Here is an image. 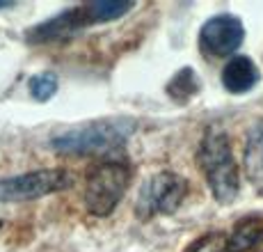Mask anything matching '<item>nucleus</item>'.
Masks as SVG:
<instances>
[{"label":"nucleus","mask_w":263,"mask_h":252,"mask_svg":"<svg viewBox=\"0 0 263 252\" xmlns=\"http://www.w3.org/2000/svg\"><path fill=\"white\" fill-rule=\"evenodd\" d=\"M245 39L242 21L234 14H217L209 19L199 30V44L211 58L234 55Z\"/></svg>","instance_id":"nucleus-7"},{"label":"nucleus","mask_w":263,"mask_h":252,"mask_svg":"<svg viewBox=\"0 0 263 252\" xmlns=\"http://www.w3.org/2000/svg\"><path fill=\"white\" fill-rule=\"evenodd\" d=\"M199 89V76H197L195 71H192L190 67L181 69L179 74L172 78V83L167 85V92L170 97H174L176 101H185L190 99L192 94Z\"/></svg>","instance_id":"nucleus-11"},{"label":"nucleus","mask_w":263,"mask_h":252,"mask_svg":"<svg viewBox=\"0 0 263 252\" xmlns=\"http://www.w3.org/2000/svg\"><path fill=\"white\" fill-rule=\"evenodd\" d=\"M197 160H199V168L204 170L211 193L220 204H229L238 197V165H236L234 154H231L229 140L220 129H209L204 133Z\"/></svg>","instance_id":"nucleus-3"},{"label":"nucleus","mask_w":263,"mask_h":252,"mask_svg":"<svg viewBox=\"0 0 263 252\" xmlns=\"http://www.w3.org/2000/svg\"><path fill=\"white\" fill-rule=\"evenodd\" d=\"M58 92V76L50 71H42L30 78V94L37 101H48Z\"/></svg>","instance_id":"nucleus-12"},{"label":"nucleus","mask_w":263,"mask_h":252,"mask_svg":"<svg viewBox=\"0 0 263 252\" xmlns=\"http://www.w3.org/2000/svg\"><path fill=\"white\" fill-rule=\"evenodd\" d=\"M259 69L245 55H234L222 69V85L231 94H245L259 83Z\"/></svg>","instance_id":"nucleus-8"},{"label":"nucleus","mask_w":263,"mask_h":252,"mask_svg":"<svg viewBox=\"0 0 263 252\" xmlns=\"http://www.w3.org/2000/svg\"><path fill=\"white\" fill-rule=\"evenodd\" d=\"M188 252H229V239L222 234H206L195 241Z\"/></svg>","instance_id":"nucleus-13"},{"label":"nucleus","mask_w":263,"mask_h":252,"mask_svg":"<svg viewBox=\"0 0 263 252\" xmlns=\"http://www.w3.org/2000/svg\"><path fill=\"white\" fill-rule=\"evenodd\" d=\"M261 229L259 220H242L240 225H236L234 234L229 239V252H252L254 239Z\"/></svg>","instance_id":"nucleus-10"},{"label":"nucleus","mask_w":263,"mask_h":252,"mask_svg":"<svg viewBox=\"0 0 263 252\" xmlns=\"http://www.w3.org/2000/svg\"><path fill=\"white\" fill-rule=\"evenodd\" d=\"M135 129L138 122L133 117H103L60 133L53 138L50 147L60 154H105L126 145Z\"/></svg>","instance_id":"nucleus-2"},{"label":"nucleus","mask_w":263,"mask_h":252,"mask_svg":"<svg viewBox=\"0 0 263 252\" xmlns=\"http://www.w3.org/2000/svg\"><path fill=\"white\" fill-rule=\"evenodd\" d=\"M130 184V168L124 160H101L87 172L85 206L94 215H110Z\"/></svg>","instance_id":"nucleus-4"},{"label":"nucleus","mask_w":263,"mask_h":252,"mask_svg":"<svg viewBox=\"0 0 263 252\" xmlns=\"http://www.w3.org/2000/svg\"><path fill=\"white\" fill-rule=\"evenodd\" d=\"M130 7H133V3H128V0L126 3L124 0H92V3L76 5V7L60 12L58 16L30 28L25 32V39L30 44H48L58 42V39H67L83 28L124 16Z\"/></svg>","instance_id":"nucleus-1"},{"label":"nucleus","mask_w":263,"mask_h":252,"mask_svg":"<svg viewBox=\"0 0 263 252\" xmlns=\"http://www.w3.org/2000/svg\"><path fill=\"white\" fill-rule=\"evenodd\" d=\"M252 252H263V225H261L259 234H256V239H254V245H252Z\"/></svg>","instance_id":"nucleus-14"},{"label":"nucleus","mask_w":263,"mask_h":252,"mask_svg":"<svg viewBox=\"0 0 263 252\" xmlns=\"http://www.w3.org/2000/svg\"><path fill=\"white\" fill-rule=\"evenodd\" d=\"M0 227H3V220H0Z\"/></svg>","instance_id":"nucleus-16"},{"label":"nucleus","mask_w":263,"mask_h":252,"mask_svg":"<svg viewBox=\"0 0 263 252\" xmlns=\"http://www.w3.org/2000/svg\"><path fill=\"white\" fill-rule=\"evenodd\" d=\"M185 181L174 172H158L142 186L135 204L138 218L149 220L158 213H172L185 197Z\"/></svg>","instance_id":"nucleus-6"},{"label":"nucleus","mask_w":263,"mask_h":252,"mask_svg":"<svg viewBox=\"0 0 263 252\" xmlns=\"http://www.w3.org/2000/svg\"><path fill=\"white\" fill-rule=\"evenodd\" d=\"M73 184L67 170H34L0 179V202H30L60 193Z\"/></svg>","instance_id":"nucleus-5"},{"label":"nucleus","mask_w":263,"mask_h":252,"mask_svg":"<svg viewBox=\"0 0 263 252\" xmlns=\"http://www.w3.org/2000/svg\"><path fill=\"white\" fill-rule=\"evenodd\" d=\"M3 7H12V3H0V9Z\"/></svg>","instance_id":"nucleus-15"},{"label":"nucleus","mask_w":263,"mask_h":252,"mask_svg":"<svg viewBox=\"0 0 263 252\" xmlns=\"http://www.w3.org/2000/svg\"><path fill=\"white\" fill-rule=\"evenodd\" d=\"M242 168H245V174L252 181V186L263 193V119L254 122L252 129L247 131Z\"/></svg>","instance_id":"nucleus-9"}]
</instances>
